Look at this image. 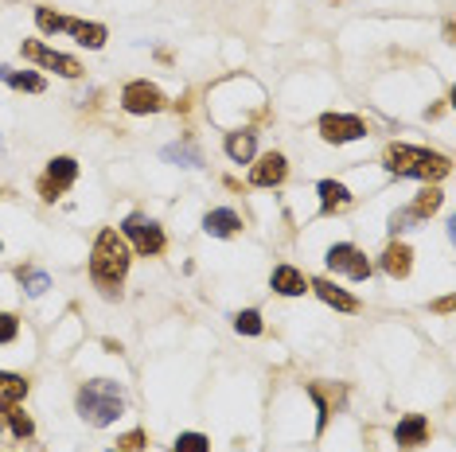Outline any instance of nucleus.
Instances as JSON below:
<instances>
[{
    "mask_svg": "<svg viewBox=\"0 0 456 452\" xmlns=\"http://www.w3.org/2000/svg\"><path fill=\"white\" fill-rule=\"evenodd\" d=\"M441 203H444V195L437 188H425V191H418V199H413L405 211H410L413 219H429V214L441 211Z\"/></svg>",
    "mask_w": 456,
    "mask_h": 452,
    "instance_id": "21",
    "label": "nucleus"
},
{
    "mask_svg": "<svg viewBox=\"0 0 456 452\" xmlns=\"http://www.w3.org/2000/svg\"><path fill=\"white\" fill-rule=\"evenodd\" d=\"M16 277L28 289V297H43V292L51 289V277H47V273H39V269H20Z\"/></svg>",
    "mask_w": 456,
    "mask_h": 452,
    "instance_id": "23",
    "label": "nucleus"
},
{
    "mask_svg": "<svg viewBox=\"0 0 456 452\" xmlns=\"http://www.w3.org/2000/svg\"><path fill=\"white\" fill-rule=\"evenodd\" d=\"M316 191H320V214H335V211L351 207V191H347L343 183L320 180V183H316Z\"/></svg>",
    "mask_w": 456,
    "mask_h": 452,
    "instance_id": "15",
    "label": "nucleus"
},
{
    "mask_svg": "<svg viewBox=\"0 0 456 452\" xmlns=\"http://www.w3.org/2000/svg\"><path fill=\"white\" fill-rule=\"evenodd\" d=\"M35 24H39V32H59V27H63V16L39 4V8H35Z\"/></svg>",
    "mask_w": 456,
    "mask_h": 452,
    "instance_id": "27",
    "label": "nucleus"
},
{
    "mask_svg": "<svg viewBox=\"0 0 456 452\" xmlns=\"http://www.w3.org/2000/svg\"><path fill=\"white\" fill-rule=\"evenodd\" d=\"M405 222H413V214H410V211H398V214L390 219V234H402V230H405Z\"/></svg>",
    "mask_w": 456,
    "mask_h": 452,
    "instance_id": "30",
    "label": "nucleus"
},
{
    "mask_svg": "<svg viewBox=\"0 0 456 452\" xmlns=\"http://www.w3.org/2000/svg\"><path fill=\"white\" fill-rule=\"evenodd\" d=\"M4 414H8V425H12V433H16V437H32V433H35L32 417H28V414H24V409H20V406H8Z\"/></svg>",
    "mask_w": 456,
    "mask_h": 452,
    "instance_id": "24",
    "label": "nucleus"
},
{
    "mask_svg": "<svg viewBox=\"0 0 456 452\" xmlns=\"http://www.w3.org/2000/svg\"><path fill=\"white\" fill-rule=\"evenodd\" d=\"M75 175H78V164L71 160V156H55V160L47 164V172L39 175V195H43L47 203H55L59 195L75 183Z\"/></svg>",
    "mask_w": 456,
    "mask_h": 452,
    "instance_id": "7",
    "label": "nucleus"
},
{
    "mask_svg": "<svg viewBox=\"0 0 456 452\" xmlns=\"http://www.w3.org/2000/svg\"><path fill=\"white\" fill-rule=\"evenodd\" d=\"M172 452H211V440H207L203 433H180Z\"/></svg>",
    "mask_w": 456,
    "mask_h": 452,
    "instance_id": "25",
    "label": "nucleus"
},
{
    "mask_svg": "<svg viewBox=\"0 0 456 452\" xmlns=\"http://www.w3.org/2000/svg\"><path fill=\"white\" fill-rule=\"evenodd\" d=\"M309 289L320 297L324 304H332V308H340V312H359V300L351 297V292H343L340 284H332V281H309Z\"/></svg>",
    "mask_w": 456,
    "mask_h": 452,
    "instance_id": "12",
    "label": "nucleus"
},
{
    "mask_svg": "<svg viewBox=\"0 0 456 452\" xmlns=\"http://www.w3.org/2000/svg\"><path fill=\"white\" fill-rule=\"evenodd\" d=\"M382 164L394 175H413V180H444L452 172L449 156L429 152V149H413V144H390L382 152Z\"/></svg>",
    "mask_w": 456,
    "mask_h": 452,
    "instance_id": "3",
    "label": "nucleus"
},
{
    "mask_svg": "<svg viewBox=\"0 0 456 452\" xmlns=\"http://www.w3.org/2000/svg\"><path fill=\"white\" fill-rule=\"evenodd\" d=\"M394 440H398V448H418L429 440V421L421 414H410L398 421V429H394Z\"/></svg>",
    "mask_w": 456,
    "mask_h": 452,
    "instance_id": "11",
    "label": "nucleus"
},
{
    "mask_svg": "<svg viewBox=\"0 0 456 452\" xmlns=\"http://www.w3.org/2000/svg\"><path fill=\"white\" fill-rule=\"evenodd\" d=\"M161 156H164L168 164H180V168H200V164H203V156L195 152L187 141H184V144H168V149H164Z\"/></svg>",
    "mask_w": 456,
    "mask_h": 452,
    "instance_id": "22",
    "label": "nucleus"
},
{
    "mask_svg": "<svg viewBox=\"0 0 456 452\" xmlns=\"http://www.w3.org/2000/svg\"><path fill=\"white\" fill-rule=\"evenodd\" d=\"M75 406H78V417L86 421V425H114L117 417L125 414V394H122V386L110 378H94V382H86L83 390H78V398H75Z\"/></svg>",
    "mask_w": 456,
    "mask_h": 452,
    "instance_id": "2",
    "label": "nucleus"
},
{
    "mask_svg": "<svg viewBox=\"0 0 456 452\" xmlns=\"http://www.w3.org/2000/svg\"><path fill=\"white\" fill-rule=\"evenodd\" d=\"M20 55L32 58V63H39V66H47V71L63 74V78H78V74H83V63H78V58L63 55V51H51V47H43L39 39H24V43H20Z\"/></svg>",
    "mask_w": 456,
    "mask_h": 452,
    "instance_id": "5",
    "label": "nucleus"
},
{
    "mask_svg": "<svg viewBox=\"0 0 456 452\" xmlns=\"http://www.w3.org/2000/svg\"><path fill=\"white\" fill-rule=\"evenodd\" d=\"M20 398H28V382L20 375H8V370H0V409L16 406Z\"/></svg>",
    "mask_w": 456,
    "mask_h": 452,
    "instance_id": "19",
    "label": "nucleus"
},
{
    "mask_svg": "<svg viewBox=\"0 0 456 452\" xmlns=\"http://www.w3.org/2000/svg\"><path fill=\"white\" fill-rule=\"evenodd\" d=\"M59 32H71L78 43L83 47H102L106 43V27L102 24H90V19H71V16H63V27H59Z\"/></svg>",
    "mask_w": 456,
    "mask_h": 452,
    "instance_id": "13",
    "label": "nucleus"
},
{
    "mask_svg": "<svg viewBox=\"0 0 456 452\" xmlns=\"http://www.w3.org/2000/svg\"><path fill=\"white\" fill-rule=\"evenodd\" d=\"M382 269L390 273V277H410L413 269V250L405 242H390L382 253Z\"/></svg>",
    "mask_w": 456,
    "mask_h": 452,
    "instance_id": "14",
    "label": "nucleus"
},
{
    "mask_svg": "<svg viewBox=\"0 0 456 452\" xmlns=\"http://www.w3.org/2000/svg\"><path fill=\"white\" fill-rule=\"evenodd\" d=\"M203 230L207 234H215V238H231V234L242 230V219L231 211V207H219V211H207V219H203Z\"/></svg>",
    "mask_w": 456,
    "mask_h": 452,
    "instance_id": "17",
    "label": "nucleus"
},
{
    "mask_svg": "<svg viewBox=\"0 0 456 452\" xmlns=\"http://www.w3.org/2000/svg\"><path fill=\"white\" fill-rule=\"evenodd\" d=\"M0 78H4L12 90H32V94H43L47 90V82L39 74H32V71H8V66H0Z\"/></svg>",
    "mask_w": 456,
    "mask_h": 452,
    "instance_id": "20",
    "label": "nucleus"
},
{
    "mask_svg": "<svg viewBox=\"0 0 456 452\" xmlns=\"http://www.w3.org/2000/svg\"><path fill=\"white\" fill-rule=\"evenodd\" d=\"M234 328L242 331V336H262V312H254V308L238 312V316H234Z\"/></svg>",
    "mask_w": 456,
    "mask_h": 452,
    "instance_id": "26",
    "label": "nucleus"
},
{
    "mask_svg": "<svg viewBox=\"0 0 456 452\" xmlns=\"http://www.w3.org/2000/svg\"><path fill=\"white\" fill-rule=\"evenodd\" d=\"M270 284H273L277 292H281V297H301V292H309V281H304V273L293 269V265H277Z\"/></svg>",
    "mask_w": 456,
    "mask_h": 452,
    "instance_id": "16",
    "label": "nucleus"
},
{
    "mask_svg": "<svg viewBox=\"0 0 456 452\" xmlns=\"http://www.w3.org/2000/svg\"><path fill=\"white\" fill-rule=\"evenodd\" d=\"M122 230H125V238L133 242V250L141 253V258H156V253H164V230H161V222L145 219V214H129Z\"/></svg>",
    "mask_w": 456,
    "mask_h": 452,
    "instance_id": "4",
    "label": "nucleus"
},
{
    "mask_svg": "<svg viewBox=\"0 0 456 452\" xmlns=\"http://www.w3.org/2000/svg\"><path fill=\"white\" fill-rule=\"evenodd\" d=\"M285 175H289V164H285V156H281V152H265L262 160L254 164L250 183H254V188H277Z\"/></svg>",
    "mask_w": 456,
    "mask_h": 452,
    "instance_id": "10",
    "label": "nucleus"
},
{
    "mask_svg": "<svg viewBox=\"0 0 456 452\" xmlns=\"http://www.w3.org/2000/svg\"><path fill=\"white\" fill-rule=\"evenodd\" d=\"M328 269L335 273H347L351 281H366L371 277V261H366V253L359 250V245H351V242H340V245H332L328 250Z\"/></svg>",
    "mask_w": 456,
    "mask_h": 452,
    "instance_id": "6",
    "label": "nucleus"
},
{
    "mask_svg": "<svg viewBox=\"0 0 456 452\" xmlns=\"http://www.w3.org/2000/svg\"><path fill=\"white\" fill-rule=\"evenodd\" d=\"M320 136L328 144H347V141L366 136V125L359 121V117H351V113H324L320 117Z\"/></svg>",
    "mask_w": 456,
    "mask_h": 452,
    "instance_id": "9",
    "label": "nucleus"
},
{
    "mask_svg": "<svg viewBox=\"0 0 456 452\" xmlns=\"http://www.w3.org/2000/svg\"><path fill=\"white\" fill-rule=\"evenodd\" d=\"M117 445H122V452H137V448H145V433L141 429H133V433H125Z\"/></svg>",
    "mask_w": 456,
    "mask_h": 452,
    "instance_id": "29",
    "label": "nucleus"
},
{
    "mask_svg": "<svg viewBox=\"0 0 456 452\" xmlns=\"http://www.w3.org/2000/svg\"><path fill=\"white\" fill-rule=\"evenodd\" d=\"M122 105L129 113H161L164 110V94H161V86H153V82H145V78H137V82H129L125 90H122Z\"/></svg>",
    "mask_w": 456,
    "mask_h": 452,
    "instance_id": "8",
    "label": "nucleus"
},
{
    "mask_svg": "<svg viewBox=\"0 0 456 452\" xmlns=\"http://www.w3.org/2000/svg\"><path fill=\"white\" fill-rule=\"evenodd\" d=\"M110 452H122V448H110Z\"/></svg>",
    "mask_w": 456,
    "mask_h": 452,
    "instance_id": "31",
    "label": "nucleus"
},
{
    "mask_svg": "<svg viewBox=\"0 0 456 452\" xmlns=\"http://www.w3.org/2000/svg\"><path fill=\"white\" fill-rule=\"evenodd\" d=\"M129 273V245L117 230H102L90 250V277L102 289V297H117L122 292V281Z\"/></svg>",
    "mask_w": 456,
    "mask_h": 452,
    "instance_id": "1",
    "label": "nucleus"
},
{
    "mask_svg": "<svg viewBox=\"0 0 456 452\" xmlns=\"http://www.w3.org/2000/svg\"><path fill=\"white\" fill-rule=\"evenodd\" d=\"M254 149H257V136L254 133H231L226 136V156H231L234 164H250L254 160Z\"/></svg>",
    "mask_w": 456,
    "mask_h": 452,
    "instance_id": "18",
    "label": "nucleus"
},
{
    "mask_svg": "<svg viewBox=\"0 0 456 452\" xmlns=\"http://www.w3.org/2000/svg\"><path fill=\"white\" fill-rule=\"evenodd\" d=\"M20 336V320L12 312H0V343H12Z\"/></svg>",
    "mask_w": 456,
    "mask_h": 452,
    "instance_id": "28",
    "label": "nucleus"
}]
</instances>
